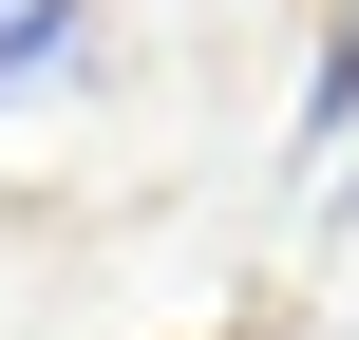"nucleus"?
<instances>
[{
	"label": "nucleus",
	"instance_id": "obj_1",
	"mask_svg": "<svg viewBox=\"0 0 359 340\" xmlns=\"http://www.w3.org/2000/svg\"><path fill=\"white\" fill-rule=\"evenodd\" d=\"M284 189H303V227L359 208V38H322V76H303V170Z\"/></svg>",
	"mask_w": 359,
	"mask_h": 340
},
{
	"label": "nucleus",
	"instance_id": "obj_2",
	"mask_svg": "<svg viewBox=\"0 0 359 340\" xmlns=\"http://www.w3.org/2000/svg\"><path fill=\"white\" fill-rule=\"evenodd\" d=\"M76 76H95V0H0V114H38Z\"/></svg>",
	"mask_w": 359,
	"mask_h": 340
}]
</instances>
